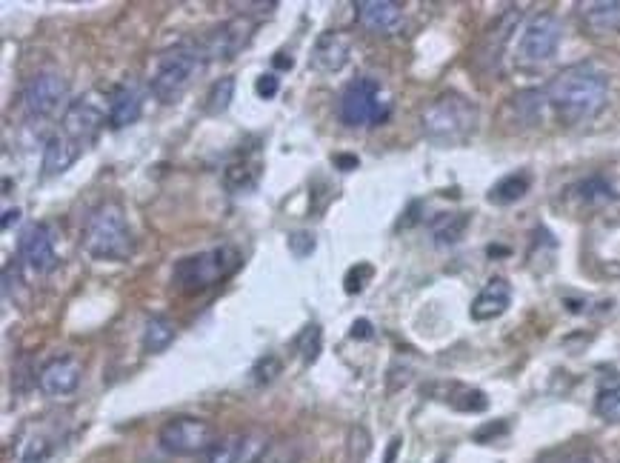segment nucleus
Instances as JSON below:
<instances>
[{"label": "nucleus", "instance_id": "obj_18", "mask_svg": "<svg viewBox=\"0 0 620 463\" xmlns=\"http://www.w3.org/2000/svg\"><path fill=\"white\" fill-rule=\"evenodd\" d=\"M346 61H349V38L340 32H323L312 49V66L318 72L332 75V72H340Z\"/></svg>", "mask_w": 620, "mask_h": 463}, {"label": "nucleus", "instance_id": "obj_46", "mask_svg": "<svg viewBox=\"0 0 620 463\" xmlns=\"http://www.w3.org/2000/svg\"><path fill=\"white\" fill-rule=\"evenodd\" d=\"M398 449H400V438H395V441L389 443V452H386V461L383 463H395V458H398Z\"/></svg>", "mask_w": 620, "mask_h": 463}, {"label": "nucleus", "instance_id": "obj_2", "mask_svg": "<svg viewBox=\"0 0 620 463\" xmlns=\"http://www.w3.org/2000/svg\"><path fill=\"white\" fill-rule=\"evenodd\" d=\"M83 249L95 261H129L135 252L132 229L115 201L100 203L83 226Z\"/></svg>", "mask_w": 620, "mask_h": 463}, {"label": "nucleus", "instance_id": "obj_8", "mask_svg": "<svg viewBox=\"0 0 620 463\" xmlns=\"http://www.w3.org/2000/svg\"><path fill=\"white\" fill-rule=\"evenodd\" d=\"M158 441L169 455L192 458V455H206L209 452V446L215 443V429L203 418L178 415V418H172V421L160 426Z\"/></svg>", "mask_w": 620, "mask_h": 463}, {"label": "nucleus", "instance_id": "obj_41", "mask_svg": "<svg viewBox=\"0 0 620 463\" xmlns=\"http://www.w3.org/2000/svg\"><path fill=\"white\" fill-rule=\"evenodd\" d=\"M355 341H369L372 335H375V329H372V323L369 321H355L352 323V332H349Z\"/></svg>", "mask_w": 620, "mask_h": 463}, {"label": "nucleus", "instance_id": "obj_12", "mask_svg": "<svg viewBox=\"0 0 620 463\" xmlns=\"http://www.w3.org/2000/svg\"><path fill=\"white\" fill-rule=\"evenodd\" d=\"M518 23L520 12L518 9H509V12H503L498 21L483 32V38H480L478 43V52H475V61H478L483 72H495V69H498L500 58H503V49H506V43L512 38V32L518 29Z\"/></svg>", "mask_w": 620, "mask_h": 463}, {"label": "nucleus", "instance_id": "obj_22", "mask_svg": "<svg viewBox=\"0 0 620 463\" xmlns=\"http://www.w3.org/2000/svg\"><path fill=\"white\" fill-rule=\"evenodd\" d=\"M466 226H469L466 212H440L438 218L429 223V232L438 246H455L466 235Z\"/></svg>", "mask_w": 620, "mask_h": 463}, {"label": "nucleus", "instance_id": "obj_32", "mask_svg": "<svg viewBox=\"0 0 620 463\" xmlns=\"http://www.w3.org/2000/svg\"><path fill=\"white\" fill-rule=\"evenodd\" d=\"M446 403H452L455 409L460 412H483L489 401H486V395L478 392V389H466V386H452V398Z\"/></svg>", "mask_w": 620, "mask_h": 463}, {"label": "nucleus", "instance_id": "obj_45", "mask_svg": "<svg viewBox=\"0 0 620 463\" xmlns=\"http://www.w3.org/2000/svg\"><path fill=\"white\" fill-rule=\"evenodd\" d=\"M560 463H592L589 455H583V452H572V455H566Z\"/></svg>", "mask_w": 620, "mask_h": 463}, {"label": "nucleus", "instance_id": "obj_5", "mask_svg": "<svg viewBox=\"0 0 620 463\" xmlns=\"http://www.w3.org/2000/svg\"><path fill=\"white\" fill-rule=\"evenodd\" d=\"M203 66V52L200 46H172L160 55L158 69L152 75V95L160 103H175L195 81V75Z\"/></svg>", "mask_w": 620, "mask_h": 463}, {"label": "nucleus", "instance_id": "obj_13", "mask_svg": "<svg viewBox=\"0 0 620 463\" xmlns=\"http://www.w3.org/2000/svg\"><path fill=\"white\" fill-rule=\"evenodd\" d=\"M106 115L100 112L98 106L86 98L72 101L63 112V121H60V132L69 135L72 141H78L80 146H89V143L98 138V132L103 129Z\"/></svg>", "mask_w": 620, "mask_h": 463}, {"label": "nucleus", "instance_id": "obj_23", "mask_svg": "<svg viewBox=\"0 0 620 463\" xmlns=\"http://www.w3.org/2000/svg\"><path fill=\"white\" fill-rule=\"evenodd\" d=\"M260 178V158H249V155H243L238 161H232L226 166V172H223V181L226 186L232 189V192H246V189H252Z\"/></svg>", "mask_w": 620, "mask_h": 463}, {"label": "nucleus", "instance_id": "obj_16", "mask_svg": "<svg viewBox=\"0 0 620 463\" xmlns=\"http://www.w3.org/2000/svg\"><path fill=\"white\" fill-rule=\"evenodd\" d=\"M509 306H512V286H509V281L506 278H492L480 289L478 298L472 301L469 315H472V321L478 323L495 321Z\"/></svg>", "mask_w": 620, "mask_h": 463}, {"label": "nucleus", "instance_id": "obj_9", "mask_svg": "<svg viewBox=\"0 0 620 463\" xmlns=\"http://www.w3.org/2000/svg\"><path fill=\"white\" fill-rule=\"evenodd\" d=\"M252 35H255V21L246 15H238V18H229V21L215 26L209 32V38L200 43V52H203V58H212V61H232L249 46Z\"/></svg>", "mask_w": 620, "mask_h": 463}, {"label": "nucleus", "instance_id": "obj_21", "mask_svg": "<svg viewBox=\"0 0 620 463\" xmlns=\"http://www.w3.org/2000/svg\"><path fill=\"white\" fill-rule=\"evenodd\" d=\"M175 332H178V326L175 321H169L166 315H152V318H146L143 323V352L146 355H160V352H166L172 341H175Z\"/></svg>", "mask_w": 620, "mask_h": 463}, {"label": "nucleus", "instance_id": "obj_33", "mask_svg": "<svg viewBox=\"0 0 620 463\" xmlns=\"http://www.w3.org/2000/svg\"><path fill=\"white\" fill-rule=\"evenodd\" d=\"M546 101V92H538V89H529V92H520L512 98V106L518 112L523 121H532L540 112V106Z\"/></svg>", "mask_w": 620, "mask_h": 463}, {"label": "nucleus", "instance_id": "obj_4", "mask_svg": "<svg viewBox=\"0 0 620 463\" xmlns=\"http://www.w3.org/2000/svg\"><path fill=\"white\" fill-rule=\"evenodd\" d=\"M240 266V252L232 246H215L198 255L180 258L172 269V283L178 286L183 295H198L212 289L215 283L229 278Z\"/></svg>", "mask_w": 620, "mask_h": 463}, {"label": "nucleus", "instance_id": "obj_15", "mask_svg": "<svg viewBox=\"0 0 620 463\" xmlns=\"http://www.w3.org/2000/svg\"><path fill=\"white\" fill-rule=\"evenodd\" d=\"M355 12H358L363 29H369L375 35H392L403 21V6L395 0H358Z\"/></svg>", "mask_w": 620, "mask_h": 463}, {"label": "nucleus", "instance_id": "obj_24", "mask_svg": "<svg viewBox=\"0 0 620 463\" xmlns=\"http://www.w3.org/2000/svg\"><path fill=\"white\" fill-rule=\"evenodd\" d=\"M529 186H532V178H529L526 172H512V175L500 178V181L492 186V192H489V201L498 203V206L518 203L520 198L529 192Z\"/></svg>", "mask_w": 620, "mask_h": 463}, {"label": "nucleus", "instance_id": "obj_35", "mask_svg": "<svg viewBox=\"0 0 620 463\" xmlns=\"http://www.w3.org/2000/svg\"><path fill=\"white\" fill-rule=\"evenodd\" d=\"M300 461V443L295 441H278L269 446V452L263 455L260 463H298Z\"/></svg>", "mask_w": 620, "mask_h": 463}, {"label": "nucleus", "instance_id": "obj_27", "mask_svg": "<svg viewBox=\"0 0 620 463\" xmlns=\"http://www.w3.org/2000/svg\"><path fill=\"white\" fill-rule=\"evenodd\" d=\"M52 438L46 435H38V432H29L23 435L18 443V458L20 463H43L49 455H52Z\"/></svg>", "mask_w": 620, "mask_h": 463}, {"label": "nucleus", "instance_id": "obj_28", "mask_svg": "<svg viewBox=\"0 0 620 463\" xmlns=\"http://www.w3.org/2000/svg\"><path fill=\"white\" fill-rule=\"evenodd\" d=\"M595 412L606 423H620V381L600 386L598 398H595Z\"/></svg>", "mask_w": 620, "mask_h": 463}, {"label": "nucleus", "instance_id": "obj_1", "mask_svg": "<svg viewBox=\"0 0 620 463\" xmlns=\"http://www.w3.org/2000/svg\"><path fill=\"white\" fill-rule=\"evenodd\" d=\"M543 92H546V103L555 109L560 121L580 123L595 118L606 106L609 78L595 63H575L560 69Z\"/></svg>", "mask_w": 620, "mask_h": 463}, {"label": "nucleus", "instance_id": "obj_36", "mask_svg": "<svg viewBox=\"0 0 620 463\" xmlns=\"http://www.w3.org/2000/svg\"><path fill=\"white\" fill-rule=\"evenodd\" d=\"M369 449H372L369 432H366L363 426H355V429L349 432V461L363 463L366 461V455H369Z\"/></svg>", "mask_w": 620, "mask_h": 463}, {"label": "nucleus", "instance_id": "obj_19", "mask_svg": "<svg viewBox=\"0 0 620 463\" xmlns=\"http://www.w3.org/2000/svg\"><path fill=\"white\" fill-rule=\"evenodd\" d=\"M83 149H86V146H80L78 141H72L69 135L55 132V135L46 141V146H43V172H46V175H60V172H66V169L83 155Z\"/></svg>", "mask_w": 620, "mask_h": 463}, {"label": "nucleus", "instance_id": "obj_34", "mask_svg": "<svg viewBox=\"0 0 620 463\" xmlns=\"http://www.w3.org/2000/svg\"><path fill=\"white\" fill-rule=\"evenodd\" d=\"M280 372H283V363H280L278 355H263V358H258V363L252 366V381L258 383V386H269V383L278 378Z\"/></svg>", "mask_w": 620, "mask_h": 463}, {"label": "nucleus", "instance_id": "obj_30", "mask_svg": "<svg viewBox=\"0 0 620 463\" xmlns=\"http://www.w3.org/2000/svg\"><path fill=\"white\" fill-rule=\"evenodd\" d=\"M238 449H240V432L215 438V443H212L209 452H206V463H238Z\"/></svg>", "mask_w": 620, "mask_h": 463}, {"label": "nucleus", "instance_id": "obj_42", "mask_svg": "<svg viewBox=\"0 0 620 463\" xmlns=\"http://www.w3.org/2000/svg\"><path fill=\"white\" fill-rule=\"evenodd\" d=\"M332 163L338 166L340 172H352V169H358L360 166V161L355 158V155H335V158H332Z\"/></svg>", "mask_w": 620, "mask_h": 463}, {"label": "nucleus", "instance_id": "obj_7", "mask_svg": "<svg viewBox=\"0 0 620 463\" xmlns=\"http://www.w3.org/2000/svg\"><path fill=\"white\" fill-rule=\"evenodd\" d=\"M563 26L552 12H540L535 18L523 23L518 41V63L520 66H543L549 63L560 49Z\"/></svg>", "mask_w": 620, "mask_h": 463}, {"label": "nucleus", "instance_id": "obj_40", "mask_svg": "<svg viewBox=\"0 0 620 463\" xmlns=\"http://www.w3.org/2000/svg\"><path fill=\"white\" fill-rule=\"evenodd\" d=\"M20 283V272H18V263H6L3 266V292H6V298H12V286H18Z\"/></svg>", "mask_w": 620, "mask_h": 463}, {"label": "nucleus", "instance_id": "obj_29", "mask_svg": "<svg viewBox=\"0 0 620 463\" xmlns=\"http://www.w3.org/2000/svg\"><path fill=\"white\" fill-rule=\"evenodd\" d=\"M235 98V78H220L212 83L209 95H206V112L209 115H223L229 109V103Z\"/></svg>", "mask_w": 620, "mask_h": 463}, {"label": "nucleus", "instance_id": "obj_37", "mask_svg": "<svg viewBox=\"0 0 620 463\" xmlns=\"http://www.w3.org/2000/svg\"><path fill=\"white\" fill-rule=\"evenodd\" d=\"M315 246H318V243H315V235H312V232H303V229H300V232H292V235H289V252H292L298 261L309 258V255L315 252Z\"/></svg>", "mask_w": 620, "mask_h": 463}, {"label": "nucleus", "instance_id": "obj_25", "mask_svg": "<svg viewBox=\"0 0 620 463\" xmlns=\"http://www.w3.org/2000/svg\"><path fill=\"white\" fill-rule=\"evenodd\" d=\"M575 195H578L580 201L586 203V206H606L609 201H615V189L609 186L606 178H600V175H592V178H586V181H580L575 186Z\"/></svg>", "mask_w": 620, "mask_h": 463}, {"label": "nucleus", "instance_id": "obj_17", "mask_svg": "<svg viewBox=\"0 0 620 463\" xmlns=\"http://www.w3.org/2000/svg\"><path fill=\"white\" fill-rule=\"evenodd\" d=\"M578 15L589 35H615V32H620V0L578 3Z\"/></svg>", "mask_w": 620, "mask_h": 463}, {"label": "nucleus", "instance_id": "obj_6", "mask_svg": "<svg viewBox=\"0 0 620 463\" xmlns=\"http://www.w3.org/2000/svg\"><path fill=\"white\" fill-rule=\"evenodd\" d=\"M338 115L346 126H375V123L386 121L389 101H383L378 81L358 78V81H352L343 89Z\"/></svg>", "mask_w": 620, "mask_h": 463}, {"label": "nucleus", "instance_id": "obj_26", "mask_svg": "<svg viewBox=\"0 0 620 463\" xmlns=\"http://www.w3.org/2000/svg\"><path fill=\"white\" fill-rule=\"evenodd\" d=\"M269 435L260 432V429H249V432H240V449H238V463H260L263 455L269 452Z\"/></svg>", "mask_w": 620, "mask_h": 463}, {"label": "nucleus", "instance_id": "obj_38", "mask_svg": "<svg viewBox=\"0 0 620 463\" xmlns=\"http://www.w3.org/2000/svg\"><path fill=\"white\" fill-rule=\"evenodd\" d=\"M255 92H258V98H263V101H272V98L280 92V78L275 72L260 75L258 81H255Z\"/></svg>", "mask_w": 620, "mask_h": 463}, {"label": "nucleus", "instance_id": "obj_20", "mask_svg": "<svg viewBox=\"0 0 620 463\" xmlns=\"http://www.w3.org/2000/svg\"><path fill=\"white\" fill-rule=\"evenodd\" d=\"M143 115V101H140L138 89L132 83H123L112 92V101H109V123L115 129H123V126H132V123L140 121Z\"/></svg>", "mask_w": 620, "mask_h": 463}, {"label": "nucleus", "instance_id": "obj_14", "mask_svg": "<svg viewBox=\"0 0 620 463\" xmlns=\"http://www.w3.org/2000/svg\"><path fill=\"white\" fill-rule=\"evenodd\" d=\"M80 378H83V369H80V363L75 358H55L38 372L40 389L52 398L72 395L80 386Z\"/></svg>", "mask_w": 620, "mask_h": 463}, {"label": "nucleus", "instance_id": "obj_43", "mask_svg": "<svg viewBox=\"0 0 620 463\" xmlns=\"http://www.w3.org/2000/svg\"><path fill=\"white\" fill-rule=\"evenodd\" d=\"M20 221V209H6V212H3V223H0V226H3V229H12V223H18Z\"/></svg>", "mask_w": 620, "mask_h": 463}, {"label": "nucleus", "instance_id": "obj_3", "mask_svg": "<svg viewBox=\"0 0 620 463\" xmlns=\"http://www.w3.org/2000/svg\"><path fill=\"white\" fill-rule=\"evenodd\" d=\"M423 135L440 146L463 143L478 129V106L458 92H443L420 115Z\"/></svg>", "mask_w": 620, "mask_h": 463}, {"label": "nucleus", "instance_id": "obj_44", "mask_svg": "<svg viewBox=\"0 0 620 463\" xmlns=\"http://www.w3.org/2000/svg\"><path fill=\"white\" fill-rule=\"evenodd\" d=\"M272 63H275V69H292L295 63H292V58H286L283 52H278L275 58H272Z\"/></svg>", "mask_w": 620, "mask_h": 463}, {"label": "nucleus", "instance_id": "obj_39", "mask_svg": "<svg viewBox=\"0 0 620 463\" xmlns=\"http://www.w3.org/2000/svg\"><path fill=\"white\" fill-rule=\"evenodd\" d=\"M369 275H372V266H366V263L352 266V269H349V275H346V292H349V295L360 292V289H363V281H366Z\"/></svg>", "mask_w": 620, "mask_h": 463}, {"label": "nucleus", "instance_id": "obj_11", "mask_svg": "<svg viewBox=\"0 0 620 463\" xmlns=\"http://www.w3.org/2000/svg\"><path fill=\"white\" fill-rule=\"evenodd\" d=\"M18 258L35 275H49L58 266V252L52 243V232L43 223H29L18 238Z\"/></svg>", "mask_w": 620, "mask_h": 463}, {"label": "nucleus", "instance_id": "obj_10", "mask_svg": "<svg viewBox=\"0 0 620 463\" xmlns=\"http://www.w3.org/2000/svg\"><path fill=\"white\" fill-rule=\"evenodd\" d=\"M66 92L69 86L66 81L55 75V72H40L32 81L23 86V112L32 118V121H43V118H52L60 109V103L66 101Z\"/></svg>", "mask_w": 620, "mask_h": 463}, {"label": "nucleus", "instance_id": "obj_31", "mask_svg": "<svg viewBox=\"0 0 620 463\" xmlns=\"http://www.w3.org/2000/svg\"><path fill=\"white\" fill-rule=\"evenodd\" d=\"M320 346H323V332H320L318 323L303 326V332L298 335V352H300V358H303V363L318 361Z\"/></svg>", "mask_w": 620, "mask_h": 463}]
</instances>
